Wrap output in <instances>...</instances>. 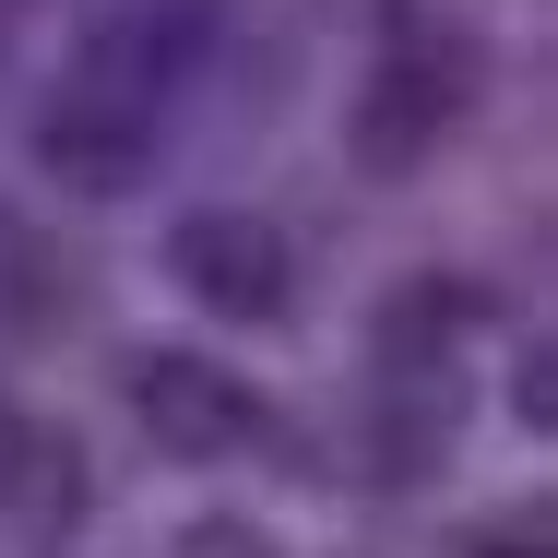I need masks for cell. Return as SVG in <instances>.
Here are the masks:
<instances>
[{
  "label": "cell",
  "instance_id": "obj_1",
  "mask_svg": "<svg viewBox=\"0 0 558 558\" xmlns=\"http://www.w3.org/2000/svg\"><path fill=\"white\" fill-rule=\"evenodd\" d=\"M475 72H487V60H475L463 24H440L428 0H392V12H380V72H368V96L344 119V155H356L368 179H404L451 119H463Z\"/></svg>",
  "mask_w": 558,
  "mask_h": 558
},
{
  "label": "cell",
  "instance_id": "obj_5",
  "mask_svg": "<svg viewBox=\"0 0 558 558\" xmlns=\"http://www.w3.org/2000/svg\"><path fill=\"white\" fill-rule=\"evenodd\" d=\"M179 558H274V535H262V523H191V535H179Z\"/></svg>",
  "mask_w": 558,
  "mask_h": 558
},
{
  "label": "cell",
  "instance_id": "obj_2",
  "mask_svg": "<svg viewBox=\"0 0 558 558\" xmlns=\"http://www.w3.org/2000/svg\"><path fill=\"white\" fill-rule=\"evenodd\" d=\"M155 143V48L143 36H96L72 60V84L36 108V167L60 191H119Z\"/></svg>",
  "mask_w": 558,
  "mask_h": 558
},
{
  "label": "cell",
  "instance_id": "obj_4",
  "mask_svg": "<svg viewBox=\"0 0 558 558\" xmlns=\"http://www.w3.org/2000/svg\"><path fill=\"white\" fill-rule=\"evenodd\" d=\"M167 262H179V286H191L215 322H274L286 286H298L286 226H262V215H191L179 238H167Z\"/></svg>",
  "mask_w": 558,
  "mask_h": 558
},
{
  "label": "cell",
  "instance_id": "obj_3",
  "mask_svg": "<svg viewBox=\"0 0 558 558\" xmlns=\"http://www.w3.org/2000/svg\"><path fill=\"white\" fill-rule=\"evenodd\" d=\"M131 404H143V440L179 451V463H215V451L262 440V392L238 368H215V356H143Z\"/></svg>",
  "mask_w": 558,
  "mask_h": 558
}]
</instances>
